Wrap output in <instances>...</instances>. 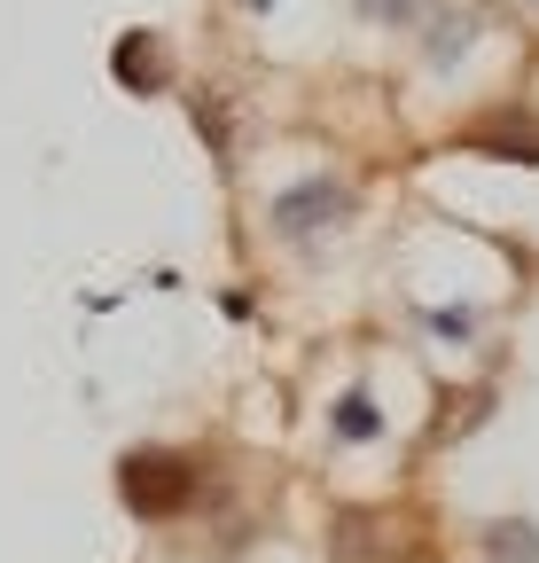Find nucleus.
Instances as JSON below:
<instances>
[{
    "instance_id": "nucleus-7",
    "label": "nucleus",
    "mask_w": 539,
    "mask_h": 563,
    "mask_svg": "<svg viewBox=\"0 0 539 563\" xmlns=\"http://www.w3.org/2000/svg\"><path fill=\"white\" fill-rule=\"evenodd\" d=\"M469 40H478V16H438V24H430V40H423L430 70H446L453 55H469Z\"/></svg>"
},
{
    "instance_id": "nucleus-5",
    "label": "nucleus",
    "mask_w": 539,
    "mask_h": 563,
    "mask_svg": "<svg viewBox=\"0 0 539 563\" xmlns=\"http://www.w3.org/2000/svg\"><path fill=\"white\" fill-rule=\"evenodd\" d=\"M328 431L345 439V446H368V439H383V415H375L368 391H345V399L328 407Z\"/></svg>"
},
{
    "instance_id": "nucleus-4",
    "label": "nucleus",
    "mask_w": 539,
    "mask_h": 563,
    "mask_svg": "<svg viewBox=\"0 0 539 563\" xmlns=\"http://www.w3.org/2000/svg\"><path fill=\"white\" fill-rule=\"evenodd\" d=\"M110 70H117L133 95H149V87H165V47H157L149 32H125L117 55H110Z\"/></svg>"
},
{
    "instance_id": "nucleus-3",
    "label": "nucleus",
    "mask_w": 539,
    "mask_h": 563,
    "mask_svg": "<svg viewBox=\"0 0 539 563\" xmlns=\"http://www.w3.org/2000/svg\"><path fill=\"white\" fill-rule=\"evenodd\" d=\"M461 141H469V150H493V157H508V165H539V125H524L516 110H501L493 125H469Z\"/></svg>"
},
{
    "instance_id": "nucleus-6",
    "label": "nucleus",
    "mask_w": 539,
    "mask_h": 563,
    "mask_svg": "<svg viewBox=\"0 0 539 563\" xmlns=\"http://www.w3.org/2000/svg\"><path fill=\"white\" fill-rule=\"evenodd\" d=\"M478 540H485V555H501V563H539V525L501 517V525H485Z\"/></svg>"
},
{
    "instance_id": "nucleus-8",
    "label": "nucleus",
    "mask_w": 539,
    "mask_h": 563,
    "mask_svg": "<svg viewBox=\"0 0 539 563\" xmlns=\"http://www.w3.org/2000/svg\"><path fill=\"white\" fill-rule=\"evenodd\" d=\"M430 329H438V336H453V344H469V336H478V313H469V306H438V313H430Z\"/></svg>"
},
{
    "instance_id": "nucleus-2",
    "label": "nucleus",
    "mask_w": 539,
    "mask_h": 563,
    "mask_svg": "<svg viewBox=\"0 0 539 563\" xmlns=\"http://www.w3.org/2000/svg\"><path fill=\"white\" fill-rule=\"evenodd\" d=\"M352 203H360V196L336 180V173H313V180H297V188H282L274 203H266V220H274L282 243H313V235H328V228H345Z\"/></svg>"
},
{
    "instance_id": "nucleus-1",
    "label": "nucleus",
    "mask_w": 539,
    "mask_h": 563,
    "mask_svg": "<svg viewBox=\"0 0 539 563\" xmlns=\"http://www.w3.org/2000/svg\"><path fill=\"white\" fill-rule=\"evenodd\" d=\"M117 493H125L133 517H180L195 493H204V470L180 462V454H165V446H133L117 462Z\"/></svg>"
},
{
    "instance_id": "nucleus-9",
    "label": "nucleus",
    "mask_w": 539,
    "mask_h": 563,
    "mask_svg": "<svg viewBox=\"0 0 539 563\" xmlns=\"http://www.w3.org/2000/svg\"><path fill=\"white\" fill-rule=\"evenodd\" d=\"M368 16H383V24H415L423 16V0H360Z\"/></svg>"
}]
</instances>
